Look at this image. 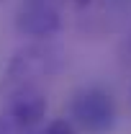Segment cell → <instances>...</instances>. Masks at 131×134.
Instances as JSON below:
<instances>
[{
	"instance_id": "obj_1",
	"label": "cell",
	"mask_w": 131,
	"mask_h": 134,
	"mask_svg": "<svg viewBox=\"0 0 131 134\" xmlns=\"http://www.w3.org/2000/svg\"><path fill=\"white\" fill-rule=\"evenodd\" d=\"M62 67V54L54 47L46 44H28L18 49L3 72L0 96H10L18 90H31L41 88V80H49Z\"/></svg>"
},
{
	"instance_id": "obj_2",
	"label": "cell",
	"mask_w": 131,
	"mask_h": 134,
	"mask_svg": "<svg viewBox=\"0 0 131 134\" xmlns=\"http://www.w3.org/2000/svg\"><path fill=\"white\" fill-rule=\"evenodd\" d=\"M72 126H80L90 134H105L116 124V100L103 88H80L69 100Z\"/></svg>"
},
{
	"instance_id": "obj_3",
	"label": "cell",
	"mask_w": 131,
	"mask_h": 134,
	"mask_svg": "<svg viewBox=\"0 0 131 134\" xmlns=\"http://www.w3.org/2000/svg\"><path fill=\"white\" fill-rule=\"evenodd\" d=\"M16 29L21 36L44 41L62 29V10L54 0H21Z\"/></svg>"
},
{
	"instance_id": "obj_4",
	"label": "cell",
	"mask_w": 131,
	"mask_h": 134,
	"mask_svg": "<svg viewBox=\"0 0 131 134\" xmlns=\"http://www.w3.org/2000/svg\"><path fill=\"white\" fill-rule=\"evenodd\" d=\"M41 132H39L36 124H28L23 119L13 116L10 111H3L0 108V134H41Z\"/></svg>"
},
{
	"instance_id": "obj_5",
	"label": "cell",
	"mask_w": 131,
	"mask_h": 134,
	"mask_svg": "<svg viewBox=\"0 0 131 134\" xmlns=\"http://www.w3.org/2000/svg\"><path fill=\"white\" fill-rule=\"evenodd\" d=\"M41 134H75V126H72V121H67V119H54Z\"/></svg>"
},
{
	"instance_id": "obj_6",
	"label": "cell",
	"mask_w": 131,
	"mask_h": 134,
	"mask_svg": "<svg viewBox=\"0 0 131 134\" xmlns=\"http://www.w3.org/2000/svg\"><path fill=\"white\" fill-rule=\"evenodd\" d=\"M123 54H126V59H131V31L126 36V41H123Z\"/></svg>"
}]
</instances>
